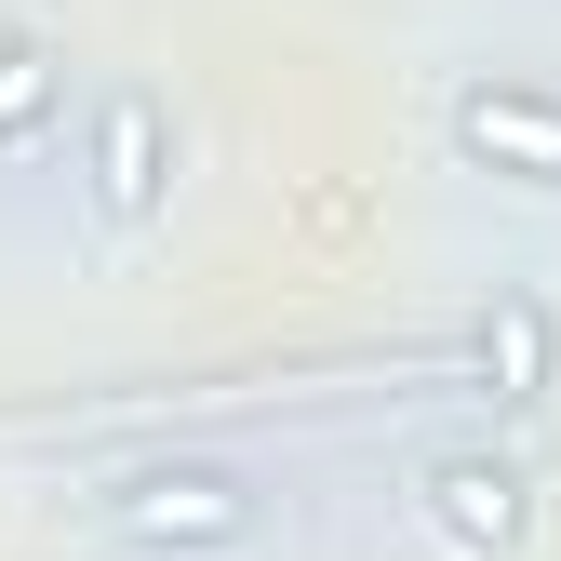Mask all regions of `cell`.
I'll return each mask as SVG.
<instances>
[{
  "mask_svg": "<svg viewBox=\"0 0 561 561\" xmlns=\"http://www.w3.org/2000/svg\"><path fill=\"white\" fill-rule=\"evenodd\" d=\"M455 134H468L481 161H508L522 187H561V107H548V94H468Z\"/></svg>",
  "mask_w": 561,
  "mask_h": 561,
  "instance_id": "6da1fadb",
  "label": "cell"
},
{
  "mask_svg": "<svg viewBox=\"0 0 561 561\" xmlns=\"http://www.w3.org/2000/svg\"><path fill=\"white\" fill-rule=\"evenodd\" d=\"M94 201L107 215H148L161 201V107L148 94H107V121H94Z\"/></svg>",
  "mask_w": 561,
  "mask_h": 561,
  "instance_id": "7a4b0ae2",
  "label": "cell"
},
{
  "mask_svg": "<svg viewBox=\"0 0 561 561\" xmlns=\"http://www.w3.org/2000/svg\"><path fill=\"white\" fill-rule=\"evenodd\" d=\"M121 522L148 535V548H228V535H241V495H228L215 468H174V481H148Z\"/></svg>",
  "mask_w": 561,
  "mask_h": 561,
  "instance_id": "3957f363",
  "label": "cell"
},
{
  "mask_svg": "<svg viewBox=\"0 0 561 561\" xmlns=\"http://www.w3.org/2000/svg\"><path fill=\"white\" fill-rule=\"evenodd\" d=\"M428 508H442V535H468V548H508V535H522V481L481 468V455H455V468H428Z\"/></svg>",
  "mask_w": 561,
  "mask_h": 561,
  "instance_id": "277c9868",
  "label": "cell"
},
{
  "mask_svg": "<svg viewBox=\"0 0 561 561\" xmlns=\"http://www.w3.org/2000/svg\"><path fill=\"white\" fill-rule=\"evenodd\" d=\"M481 375H495L508 401H535V375H548V321H535V308H495V334H481Z\"/></svg>",
  "mask_w": 561,
  "mask_h": 561,
  "instance_id": "5b68a950",
  "label": "cell"
},
{
  "mask_svg": "<svg viewBox=\"0 0 561 561\" xmlns=\"http://www.w3.org/2000/svg\"><path fill=\"white\" fill-rule=\"evenodd\" d=\"M41 81H54V67H41V54H0V134H14V121L41 107Z\"/></svg>",
  "mask_w": 561,
  "mask_h": 561,
  "instance_id": "8992f818",
  "label": "cell"
}]
</instances>
